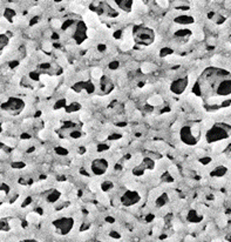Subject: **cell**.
<instances>
[{"label":"cell","mask_w":231,"mask_h":242,"mask_svg":"<svg viewBox=\"0 0 231 242\" xmlns=\"http://www.w3.org/2000/svg\"><path fill=\"white\" fill-rule=\"evenodd\" d=\"M192 94L204 102L231 95V72L210 66L204 68L192 85Z\"/></svg>","instance_id":"6da1fadb"},{"label":"cell","mask_w":231,"mask_h":242,"mask_svg":"<svg viewBox=\"0 0 231 242\" xmlns=\"http://www.w3.org/2000/svg\"><path fill=\"white\" fill-rule=\"evenodd\" d=\"M203 125L198 121H188L180 128V140L187 146H196L202 136Z\"/></svg>","instance_id":"7a4b0ae2"},{"label":"cell","mask_w":231,"mask_h":242,"mask_svg":"<svg viewBox=\"0 0 231 242\" xmlns=\"http://www.w3.org/2000/svg\"><path fill=\"white\" fill-rule=\"evenodd\" d=\"M231 136V126L225 122H216L205 133V142L214 145L219 141L228 140Z\"/></svg>","instance_id":"3957f363"},{"label":"cell","mask_w":231,"mask_h":242,"mask_svg":"<svg viewBox=\"0 0 231 242\" xmlns=\"http://www.w3.org/2000/svg\"><path fill=\"white\" fill-rule=\"evenodd\" d=\"M133 33L134 43L140 46H150L155 41V32L153 28L142 26V25H136L132 28Z\"/></svg>","instance_id":"277c9868"},{"label":"cell","mask_w":231,"mask_h":242,"mask_svg":"<svg viewBox=\"0 0 231 242\" xmlns=\"http://www.w3.org/2000/svg\"><path fill=\"white\" fill-rule=\"evenodd\" d=\"M25 107H26L25 101L21 98H17V96H9L6 101H4L1 104V109L13 116L22 113Z\"/></svg>","instance_id":"5b68a950"},{"label":"cell","mask_w":231,"mask_h":242,"mask_svg":"<svg viewBox=\"0 0 231 242\" xmlns=\"http://www.w3.org/2000/svg\"><path fill=\"white\" fill-rule=\"evenodd\" d=\"M88 25L84 22V20H77L76 24L66 33H69L72 38L74 39V41L76 45L84 43L87 38H88Z\"/></svg>","instance_id":"8992f818"},{"label":"cell","mask_w":231,"mask_h":242,"mask_svg":"<svg viewBox=\"0 0 231 242\" xmlns=\"http://www.w3.org/2000/svg\"><path fill=\"white\" fill-rule=\"evenodd\" d=\"M141 200L140 193L135 189H126L120 196V203L125 207H132L139 203Z\"/></svg>","instance_id":"52a82bcc"},{"label":"cell","mask_w":231,"mask_h":242,"mask_svg":"<svg viewBox=\"0 0 231 242\" xmlns=\"http://www.w3.org/2000/svg\"><path fill=\"white\" fill-rule=\"evenodd\" d=\"M189 77H182V78H177L175 79L170 86H169V89L173 94H176V95H181L183 93L185 92V89L188 88L189 86Z\"/></svg>","instance_id":"ba28073f"},{"label":"cell","mask_w":231,"mask_h":242,"mask_svg":"<svg viewBox=\"0 0 231 242\" xmlns=\"http://www.w3.org/2000/svg\"><path fill=\"white\" fill-rule=\"evenodd\" d=\"M108 167H109V162L108 160L105 159V157H99V159H95L93 160L91 164V171L94 175L96 176H101L107 173L108 171Z\"/></svg>","instance_id":"9c48e42d"},{"label":"cell","mask_w":231,"mask_h":242,"mask_svg":"<svg viewBox=\"0 0 231 242\" xmlns=\"http://www.w3.org/2000/svg\"><path fill=\"white\" fill-rule=\"evenodd\" d=\"M73 225H74V220L72 217H69V216L60 217L56 221H54V227L61 235L69 233L72 230V228H73Z\"/></svg>","instance_id":"30bf717a"},{"label":"cell","mask_w":231,"mask_h":242,"mask_svg":"<svg viewBox=\"0 0 231 242\" xmlns=\"http://www.w3.org/2000/svg\"><path fill=\"white\" fill-rule=\"evenodd\" d=\"M99 89L101 95H108L110 94L112 91L114 89V82L108 75H105L100 79V84H99Z\"/></svg>","instance_id":"8fae6325"},{"label":"cell","mask_w":231,"mask_h":242,"mask_svg":"<svg viewBox=\"0 0 231 242\" xmlns=\"http://www.w3.org/2000/svg\"><path fill=\"white\" fill-rule=\"evenodd\" d=\"M112 4L116 5L121 11H123L126 13H130L133 11L135 1H133V0H114Z\"/></svg>","instance_id":"7c38bea8"},{"label":"cell","mask_w":231,"mask_h":242,"mask_svg":"<svg viewBox=\"0 0 231 242\" xmlns=\"http://www.w3.org/2000/svg\"><path fill=\"white\" fill-rule=\"evenodd\" d=\"M174 22L180 25V26H188V25H192L195 24V18L192 15L189 14H181L176 15L174 18Z\"/></svg>","instance_id":"4fadbf2b"},{"label":"cell","mask_w":231,"mask_h":242,"mask_svg":"<svg viewBox=\"0 0 231 242\" xmlns=\"http://www.w3.org/2000/svg\"><path fill=\"white\" fill-rule=\"evenodd\" d=\"M61 198V192L59 189H54V188H48L47 192L45 193V199L49 203H55L58 202Z\"/></svg>","instance_id":"5bb4252c"},{"label":"cell","mask_w":231,"mask_h":242,"mask_svg":"<svg viewBox=\"0 0 231 242\" xmlns=\"http://www.w3.org/2000/svg\"><path fill=\"white\" fill-rule=\"evenodd\" d=\"M192 36V33H191V31L188 28H180L178 31H176L175 32V36L180 40V41H188L190 39V36Z\"/></svg>","instance_id":"9a60e30c"},{"label":"cell","mask_w":231,"mask_h":242,"mask_svg":"<svg viewBox=\"0 0 231 242\" xmlns=\"http://www.w3.org/2000/svg\"><path fill=\"white\" fill-rule=\"evenodd\" d=\"M208 18L209 20L216 24V25H219V24H223L225 21V18L223 15H221L219 13H216V12H209L208 13Z\"/></svg>","instance_id":"2e32d148"},{"label":"cell","mask_w":231,"mask_h":242,"mask_svg":"<svg viewBox=\"0 0 231 242\" xmlns=\"http://www.w3.org/2000/svg\"><path fill=\"white\" fill-rule=\"evenodd\" d=\"M226 146H228V140L214 143V146H212V152L216 153V154H221V153L224 152V149L226 148Z\"/></svg>","instance_id":"e0dca14e"},{"label":"cell","mask_w":231,"mask_h":242,"mask_svg":"<svg viewBox=\"0 0 231 242\" xmlns=\"http://www.w3.org/2000/svg\"><path fill=\"white\" fill-rule=\"evenodd\" d=\"M226 171H228V168H226V167H224V166H219V167L215 168L214 171L211 172L210 175L212 176V178L221 179V178H223V176L225 175Z\"/></svg>","instance_id":"ac0fdd59"},{"label":"cell","mask_w":231,"mask_h":242,"mask_svg":"<svg viewBox=\"0 0 231 242\" xmlns=\"http://www.w3.org/2000/svg\"><path fill=\"white\" fill-rule=\"evenodd\" d=\"M169 201V196L166 194V193H162L161 195L157 198V199L155 200V203H156V206L162 208V207L167 206V203H168Z\"/></svg>","instance_id":"d6986e66"},{"label":"cell","mask_w":231,"mask_h":242,"mask_svg":"<svg viewBox=\"0 0 231 242\" xmlns=\"http://www.w3.org/2000/svg\"><path fill=\"white\" fill-rule=\"evenodd\" d=\"M188 220L190 222H192V223H196V222L202 220V215L198 213L197 210H195V209H191L189 212V214H188Z\"/></svg>","instance_id":"ffe728a7"},{"label":"cell","mask_w":231,"mask_h":242,"mask_svg":"<svg viewBox=\"0 0 231 242\" xmlns=\"http://www.w3.org/2000/svg\"><path fill=\"white\" fill-rule=\"evenodd\" d=\"M80 109H81V105L79 102L72 101V102H69V105H67V107L65 108V112L66 113H74V112H77Z\"/></svg>","instance_id":"44dd1931"},{"label":"cell","mask_w":231,"mask_h":242,"mask_svg":"<svg viewBox=\"0 0 231 242\" xmlns=\"http://www.w3.org/2000/svg\"><path fill=\"white\" fill-rule=\"evenodd\" d=\"M148 104L150 106H158L162 104V98L160 94H154L148 99Z\"/></svg>","instance_id":"7402d4cb"},{"label":"cell","mask_w":231,"mask_h":242,"mask_svg":"<svg viewBox=\"0 0 231 242\" xmlns=\"http://www.w3.org/2000/svg\"><path fill=\"white\" fill-rule=\"evenodd\" d=\"M4 18L7 19V20H9V21H13V19L17 17V12L14 11L13 8H9L7 7L5 8V11H4Z\"/></svg>","instance_id":"603a6c76"},{"label":"cell","mask_w":231,"mask_h":242,"mask_svg":"<svg viewBox=\"0 0 231 242\" xmlns=\"http://www.w3.org/2000/svg\"><path fill=\"white\" fill-rule=\"evenodd\" d=\"M9 45V38L6 36V34H1L0 36V46H1V52L6 48V46Z\"/></svg>","instance_id":"cb8c5ba5"},{"label":"cell","mask_w":231,"mask_h":242,"mask_svg":"<svg viewBox=\"0 0 231 242\" xmlns=\"http://www.w3.org/2000/svg\"><path fill=\"white\" fill-rule=\"evenodd\" d=\"M114 188V183H113L112 181H103L102 183H101V189L105 193L109 192L110 189Z\"/></svg>","instance_id":"d4e9b609"},{"label":"cell","mask_w":231,"mask_h":242,"mask_svg":"<svg viewBox=\"0 0 231 242\" xmlns=\"http://www.w3.org/2000/svg\"><path fill=\"white\" fill-rule=\"evenodd\" d=\"M91 78H93V79H99V80L103 77L102 71H101L100 68H98V67L93 68V70H91Z\"/></svg>","instance_id":"484cf974"},{"label":"cell","mask_w":231,"mask_h":242,"mask_svg":"<svg viewBox=\"0 0 231 242\" xmlns=\"http://www.w3.org/2000/svg\"><path fill=\"white\" fill-rule=\"evenodd\" d=\"M171 54H173V50H171V48H170V47H169V46H166V47H162L161 50H160V55H161V57H170V55H171Z\"/></svg>","instance_id":"4316f807"},{"label":"cell","mask_w":231,"mask_h":242,"mask_svg":"<svg viewBox=\"0 0 231 242\" xmlns=\"http://www.w3.org/2000/svg\"><path fill=\"white\" fill-rule=\"evenodd\" d=\"M26 220H27V222H29V223H36V222L39 221V214H36V213L28 214Z\"/></svg>","instance_id":"83f0119b"},{"label":"cell","mask_w":231,"mask_h":242,"mask_svg":"<svg viewBox=\"0 0 231 242\" xmlns=\"http://www.w3.org/2000/svg\"><path fill=\"white\" fill-rule=\"evenodd\" d=\"M67 107V100L66 99H60V100H58L55 102V105H54V108L55 109H61V108H66Z\"/></svg>","instance_id":"f1b7e54d"},{"label":"cell","mask_w":231,"mask_h":242,"mask_svg":"<svg viewBox=\"0 0 231 242\" xmlns=\"http://www.w3.org/2000/svg\"><path fill=\"white\" fill-rule=\"evenodd\" d=\"M162 180L166 181V182H173V181H174V176H173L169 172H166V173L162 175Z\"/></svg>","instance_id":"f546056e"},{"label":"cell","mask_w":231,"mask_h":242,"mask_svg":"<svg viewBox=\"0 0 231 242\" xmlns=\"http://www.w3.org/2000/svg\"><path fill=\"white\" fill-rule=\"evenodd\" d=\"M141 70L143 73H149V72H151L154 70V67L151 66V64H143L141 66Z\"/></svg>","instance_id":"4dcf8cb0"},{"label":"cell","mask_w":231,"mask_h":242,"mask_svg":"<svg viewBox=\"0 0 231 242\" xmlns=\"http://www.w3.org/2000/svg\"><path fill=\"white\" fill-rule=\"evenodd\" d=\"M52 43H49V41H43L42 43V50L45 51V52H47V53H49L50 51H52Z\"/></svg>","instance_id":"1f68e13d"},{"label":"cell","mask_w":231,"mask_h":242,"mask_svg":"<svg viewBox=\"0 0 231 242\" xmlns=\"http://www.w3.org/2000/svg\"><path fill=\"white\" fill-rule=\"evenodd\" d=\"M50 27H53V28H61L62 27V24L60 22V20H58V19H53L52 22H50Z\"/></svg>","instance_id":"d6a6232c"},{"label":"cell","mask_w":231,"mask_h":242,"mask_svg":"<svg viewBox=\"0 0 231 242\" xmlns=\"http://www.w3.org/2000/svg\"><path fill=\"white\" fill-rule=\"evenodd\" d=\"M108 67H109V70L115 71V70H117V68L120 67V62L117 61V60H114V61H112V62H109Z\"/></svg>","instance_id":"836d02e7"},{"label":"cell","mask_w":231,"mask_h":242,"mask_svg":"<svg viewBox=\"0 0 231 242\" xmlns=\"http://www.w3.org/2000/svg\"><path fill=\"white\" fill-rule=\"evenodd\" d=\"M198 162L205 166V164H210V162H211V159H210V157H201V159L198 160Z\"/></svg>","instance_id":"e575fe53"},{"label":"cell","mask_w":231,"mask_h":242,"mask_svg":"<svg viewBox=\"0 0 231 242\" xmlns=\"http://www.w3.org/2000/svg\"><path fill=\"white\" fill-rule=\"evenodd\" d=\"M55 152L58 154H60V155H66L68 152H67V148H65V147H59V148H56Z\"/></svg>","instance_id":"d590c367"},{"label":"cell","mask_w":231,"mask_h":242,"mask_svg":"<svg viewBox=\"0 0 231 242\" xmlns=\"http://www.w3.org/2000/svg\"><path fill=\"white\" fill-rule=\"evenodd\" d=\"M163 226H164V220H163L162 217H161V219H157V220H156V227L161 229Z\"/></svg>","instance_id":"8d00e7d4"},{"label":"cell","mask_w":231,"mask_h":242,"mask_svg":"<svg viewBox=\"0 0 231 242\" xmlns=\"http://www.w3.org/2000/svg\"><path fill=\"white\" fill-rule=\"evenodd\" d=\"M12 167L13 168H21V167H25V164H22V162H13L12 164Z\"/></svg>","instance_id":"74e56055"},{"label":"cell","mask_w":231,"mask_h":242,"mask_svg":"<svg viewBox=\"0 0 231 242\" xmlns=\"http://www.w3.org/2000/svg\"><path fill=\"white\" fill-rule=\"evenodd\" d=\"M107 50V46L106 45H103V43H100V45H98V51L99 52H105V51Z\"/></svg>","instance_id":"f35d334b"},{"label":"cell","mask_w":231,"mask_h":242,"mask_svg":"<svg viewBox=\"0 0 231 242\" xmlns=\"http://www.w3.org/2000/svg\"><path fill=\"white\" fill-rule=\"evenodd\" d=\"M98 183H96V182H93V183H91V191H94V192H95V191H96V189H98Z\"/></svg>","instance_id":"ab89813d"},{"label":"cell","mask_w":231,"mask_h":242,"mask_svg":"<svg viewBox=\"0 0 231 242\" xmlns=\"http://www.w3.org/2000/svg\"><path fill=\"white\" fill-rule=\"evenodd\" d=\"M169 2L168 1H157V5H160V6H163V7H166L167 5H168Z\"/></svg>","instance_id":"60d3db41"},{"label":"cell","mask_w":231,"mask_h":242,"mask_svg":"<svg viewBox=\"0 0 231 242\" xmlns=\"http://www.w3.org/2000/svg\"><path fill=\"white\" fill-rule=\"evenodd\" d=\"M180 240L177 239V237H175V236H171V237H169L168 239V242H178Z\"/></svg>","instance_id":"b9f144b4"},{"label":"cell","mask_w":231,"mask_h":242,"mask_svg":"<svg viewBox=\"0 0 231 242\" xmlns=\"http://www.w3.org/2000/svg\"><path fill=\"white\" fill-rule=\"evenodd\" d=\"M181 227H182V226H181V223H180V222H175V226H174V228H175L176 230H177L178 228H181Z\"/></svg>","instance_id":"7bdbcfd3"},{"label":"cell","mask_w":231,"mask_h":242,"mask_svg":"<svg viewBox=\"0 0 231 242\" xmlns=\"http://www.w3.org/2000/svg\"><path fill=\"white\" fill-rule=\"evenodd\" d=\"M21 242H39V241H36V240H24V241Z\"/></svg>","instance_id":"ee69618b"},{"label":"cell","mask_w":231,"mask_h":242,"mask_svg":"<svg viewBox=\"0 0 231 242\" xmlns=\"http://www.w3.org/2000/svg\"><path fill=\"white\" fill-rule=\"evenodd\" d=\"M214 242H221V241H219V240H216V241H214Z\"/></svg>","instance_id":"f6af8a7d"}]
</instances>
